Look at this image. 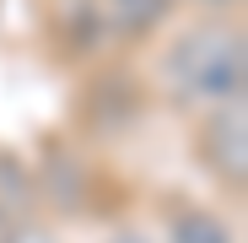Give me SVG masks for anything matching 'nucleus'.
<instances>
[{
	"mask_svg": "<svg viewBox=\"0 0 248 243\" xmlns=\"http://www.w3.org/2000/svg\"><path fill=\"white\" fill-rule=\"evenodd\" d=\"M0 243H16V232H11V222H6V211H0Z\"/></svg>",
	"mask_w": 248,
	"mask_h": 243,
	"instance_id": "obj_5",
	"label": "nucleus"
},
{
	"mask_svg": "<svg viewBox=\"0 0 248 243\" xmlns=\"http://www.w3.org/2000/svg\"><path fill=\"white\" fill-rule=\"evenodd\" d=\"M200 6H227V0H200Z\"/></svg>",
	"mask_w": 248,
	"mask_h": 243,
	"instance_id": "obj_7",
	"label": "nucleus"
},
{
	"mask_svg": "<svg viewBox=\"0 0 248 243\" xmlns=\"http://www.w3.org/2000/svg\"><path fill=\"white\" fill-rule=\"evenodd\" d=\"M205 146H211V162L237 184L243 178V108L237 103H221L216 108L211 130H205Z\"/></svg>",
	"mask_w": 248,
	"mask_h": 243,
	"instance_id": "obj_2",
	"label": "nucleus"
},
{
	"mask_svg": "<svg viewBox=\"0 0 248 243\" xmlns=\"http://www.w3.org/2000/svg\"><path fill=\"white\" fill-rule=\"evenodd\" d=\"M173 243H232V238H227V227H221L216 216L189 211V216H178V222H173Z\"/></svg>",
	"mask_w": 248,
	"mask_h": 243,
	"instance_id": "obj_3",
	"label": "nucleus"
},
{
	"mask_svg": "<svg viewBox=\"0 0 248 243\" xmlns=\"http://www.w3.org/2000/svg\"><path fill=\"white\" fill-rule=\"evenodd\" d=\"M113 243H146V238H135V232H124V238H113Z\"/></svg>",
	"mask_w": 248,
	"mask_h": 243,
	"instance_id": "obj_6",
	"label": "nucleus"
},
{
	"mask_svg": "<svg viewBox=\"0 0 248 243\" xmlns=\"http://www.w3.org/2000/svg\"><path fill=\"white\" fill-rule=\"evenodd\" d=\"M243 70H248V49H243L237 27H200V32H184L168 49V81L184 97L237 103L243 97Z\"/></svg>",
	"mask_w": 248,
	"mask_h": 243,
	"instance_id": "obj_1",
	"label": "nucleus"
},
{
	"mask_svg": "<svg viewBox=\"0 0 248 243\" xmlns=\"http://www.w3.org/2000/svg\"><path fill=\"white\" fill-rule=\"evenodd\" d=\"M108 11L119 16V27H151L168 16V0H108Z\"/></svg>",
	"mask_w": 248,
	"mask_h": 243,
	"instance_id": "obj_4",
	"label": "nucleus"
}]
</instances>
